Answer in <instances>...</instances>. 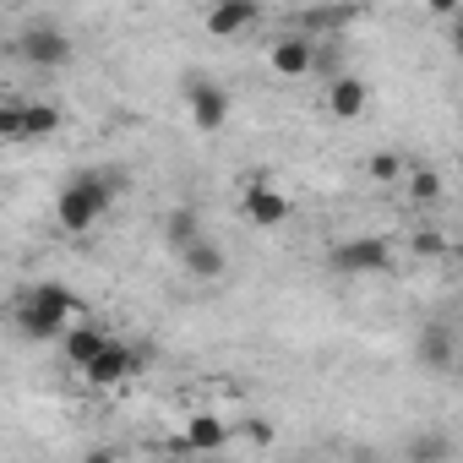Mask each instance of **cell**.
I'll use <instances>...</instances> for the list:
<instances>
[{"mask_svg": "<svg viewBox=\"0 0 463 463\" xmlns=\"http://www.w3.org/2000/svg\"><path fill=\"white\" fill-rule=\"evenodd\" d=\"M120 191H126V175H120V169H82V175H71V185L61 191L55 223L66 229V235H88V229L115 207Z\"/></svg>", "mask_w": 463, "mask_h": 463, "instance_id": "cell-1", "label": "cell"}, {"mask_svg": "<svg viewBox=\"0 0 463 463\" xmlns=\"http://www.w3.org/2000/svg\"><path fill=\"white\" fill-rule=\"evenodd\" d=\"M77 311H82L77 289H66V284H33V289H23V300H17V327H23L33 344H61V333L71 327Z\"/></svg>", "mask_w": 463, "mask_h": 463, "instance_id": "cell-2", "label": "cell"}, {"mask_svg": "<svg viewBox=\"0 0 463 463\" xmlns=\"http://www.w3.org/2000/svg\"><path fill=\"white\" fill-rule=\"evenodd\" d=\"M17 55L39 71H61V66H71V33L55 23H28L17 33Z\"/></svg>", "mask_w": 463, "mask_h": 463, "instance_id": "cell-3", "label": "cell"}, {"mask_svg": "<svg viewBox=\"0 0 463 463\" xmlns=\"http://www.w3.org/2000/svg\"><path fill=\"white\" fill-rule=\"evenodd\" d=\"M327 262H333V273H344V279H365V273H387V268H392V246H387L382 235H354V241H338Z\"/></svg>", "mask_w": 463, "mask_h": 463, "instance_id": "cell-4", "label": "cell"}, {"mask_svg": "<svg viewBox=\"0 0 463 463\" xmlns=\"http://www.w3.org/2000/svg\"><path fill=\"white\" fill-rule=\"evenodd\" d=\"M241 213H246L257 229H279V223L295 218V202H289V191H279L268 175H257V180L246 185V196H241Z\"/></svg>", "mask_w": 463, "mask_h": 463, "instance_id": "cell-5", "label": "cell"}, {"mask_svg": "<svg viewBox=\"0 0 463 463\" xmlns=\"http://www.w3.org/2000/svg\"><path fill=\"white\" fill-rule=\"evenodd\" d=\"M185 109H191L196 131H223V120H229V93H223L213 77H191V82H185Z\"/></svg>", "mask_w": 463, "mask_h": 463, "instance_id": "cell-6", "label": "cell"}, {"mask_svg": "<svg viewBox=\"0 0 463 463\" xmlns=\"http://www.w3.org/2000/svg\"><path fill=\"white\" fill-rule=\"evenodd\" d=\"M131 365H137V354H131L126 344H115V338H109V344H104V349H99V354L82 365V376H88V387H99V392H115V387L131 376Z\"/></svg>", "mask_w": 463, "mask_h": 463, "instance_id": "cell-7", "label": "cell"}, {"mask_svg": "<svg viewBox=\"0 0 463 463\" xmlns=\"http://www.w3.org/2000/svg\"><path fill=\"white\" fill-rule=\"evenodd\" d=\"M257 17H262V12L251 6V0H218V6L202 12V33H213V39H235V33H246Z\"/></svg>", "mask_w": 463, "mask_h": 463, "instance_id": "cell-8", "label": "cell"}, {"mask_svg": "<svg viewBox=\"0 0 463 463\" xmlns=\"http://www.w3.org/2000/svg\"><path fill=\"white\" fill-rule=\"evenodd\" d=\"M414 354H420L425 371H441V376H447V371L458 365V333H452V322H430V327L420 333Z\"/></svg>", "mask_w": 463, "mask_h": 463, "instance_id": "cell-9", "label": "cell"}, {"mask_svg": "<svg viewBox=\"0 0 463 463\" xmlns=\"http://www.w3.org/2000/svg\"><path fill=\"white\" fill-rule=\"evenodd\" d=\"M273 71L279 77H306V71H317V39H306V33H289V39H279L273 44Z\"/></svg>", "mask_w": 463, "mask_h": 463, "instance_id": "cell-10", "label": "cell"}, {"mask_svg": "<svg viewBox=\"0 0 463 463\" xmlns=\"http://www.w3.org/2000/svg\"><path fill=\"white\" fill-rule=\"evenodd\" d=\"M365 104H371V88H365L360 77H333V82H327V115H333V120H360Z\"/></svg>", "mask_w": 463, "mask_h": 463, "instance_id": "cell-11", "label": "cell"}, {"mask_svg": "<svg viewBox=\"0 0 463 463\" xmlns=\"http://www.w3.org/2000/svg\"><path fill=\"white\" fill-rule=\"evenodd\" d=\"M55 131H61V104H44V99L17 104V142H44Z\"/></svg>", "mask_w": 463, "mask_h": 463, "instance_id": "cell-12", "label": "cell"}, {"mask_svg": "<svg viewBox=\"0 0 463 463\" xmlns=\"http://www.w3.org/2000/svg\"><path fill=\"white\" fill-rule=\"evenodd\" d=\"M180 268H185L191 279H207V284H213V279H223L229 257H223V246H218V241H207V235H202L196 246H185V251H180Z\"/></svg>", "mask_w": 463, "mask_h": 463, "instance_id": "cell-13", "label": "cell"}, {"mask_svg": "<svg viewBox=\"0 0 463 463\" xmlns=\"http://www.w3.org/2000/svg\"><path fill=\"white\" fill-rule=\"evenodd\" d=\"M104 344H109V338H104L99 327H88V322H82V327H66V333H61V354H66V365H77V371H82V365H88V360H93V354H99Z\"/></svg>", "mask_w": 463, "mask_h": 463, "instance_id": "cell-14", "label": "cell"}, {"mask_svg": "<svg viewBox=\"0 0 463 463\" xmlns=\"http://www.w3.org/2000/svg\"><path fill=\"white\" fill-rule=\"evenodd\" d=\"M191 452H218L223 441H229V425L218 420V414H196L191 425H185V436H180Z\"/></svg>", "mask_w": 463, "mask_h": 463, "instance_id": "cell-15", "label": "cell"}, {"mask_svg": "<svg viewBox=\"0 0 463 463\" xmlns=\"http://www.w3.org/2000/svg\"><path fill=\"white\" fill-rule=\"evenodd\" d=\"M403 180H409V196H414L420 207L441 202V169H436V164H403Z\"/></svg>", "mask_w": 463, "mask_h": 463, "instance_id": "cell-16", "label": "cell"}, {"mask_svg": "<svg viewBox=\"0 0 463 463\" xmlns=\"http://www.w3.org/2000/svg\"><path fill=\"white\" fill-rule=\"evenodd\" d=\"M164 241H169L175 251H185V246H196V241H202V218H196L191 207H175V213L164 218Z\"/></svg>", "mask_w": 463, "mask_h": 463, "instance_id": "cell-17", "label": "cell"}, {"mask_svg": "<svg viewBox=\"0 0 463 463\" xmlns=\"http://www.w3.org/2000/svg\"><path fill=\"white\" fill-rule=\"evenodd\" d=\"M447 452H452V441L441 430H425L409 441V463H447Z\"/></svg>", "mask_w": 463, "mask_h": 463, "instance_id": "cell-18", "label": "cell"}, {"mask_svg": "<svg viewBox=\"0 0 463 463\" xmlns=\"http://www.w3.org/2000/svg\"><path fill=\"white\" fill-rule=\"evenodd\" d=\"M365 169H371V180H376V185L403 180V158H398V153H371V164H365Z\"/></svg>", "mask_w": 463, "mask_h": 463, "instance_id": "cell-19", "label": "cell"}, {"mask_svg": "<svg viewBox=\"0 0 463 463\" xmlns=\"http://www.w3.org/2000/svg\"><path fill=\"white\" fill-rule=\"evenodd\" d=\"M447 246H441V235H430V229H425V235H414V257H441Z\"/></svg>", "mask_w": 463, "mask_h": 463, "instance_id": "cell-20", "label": "cell"}, {"mask_svg": "<svg viewBox=\"0 0 463 463\" xmlns=\"http://www.w3.org/2000/svg\"><path fill=\"white\" fill-rule=\"evenodd\" d=\"M306 23H311V28H338V23H349V12H311Z\"/></svg>", "mask_w": 463, "mask_h": 463, "instance_id": "cell-21", "label": "cell"}, {"mask_svg": "<svg viewBox=\"0 0 463 463\" xmlns=\"http://www.w3.org/2000/svg\"><path fill=\"white\" fill-rule=\"evenodd\" d=\"M88 463H115V452H104V447H99V452H88Z\"/></svg>", "mask_w": 463, "mask_h": 463, "instance_id": "cell-22", "label": "cell"}, {"mask_svg": "<svg viewBox=\"0 0 463 463\" xmlns=\"http://www.w3.org/2000/svg\"><path fill=\"white\" fill-rule=\"evenodd\" d=\"M158 463H169V458H158Z\"/></svg>", "mask_w": 463, "mask_h": 463, "instance_id": "cell-23", "label": "cell"}]
</instances>
